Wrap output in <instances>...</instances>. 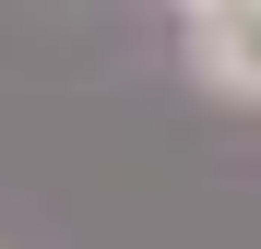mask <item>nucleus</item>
Masks as SVG:
<instances>
[{
    "label": "nucleus",
    "instance_id": "1",
    "mask_svg": "<svg viewBox=\"0 0 261 249\" xmlns=\"http://www.w3.org/2000/svg\"><path fill=\"white\" fill-rule=\"evenodd\" d=\"M178 60H190L202 95L261 107V0H190L178 12Z\"/></svg>",
    "mask_w": 261,
    "mask_h": 249
}]
</instances>
